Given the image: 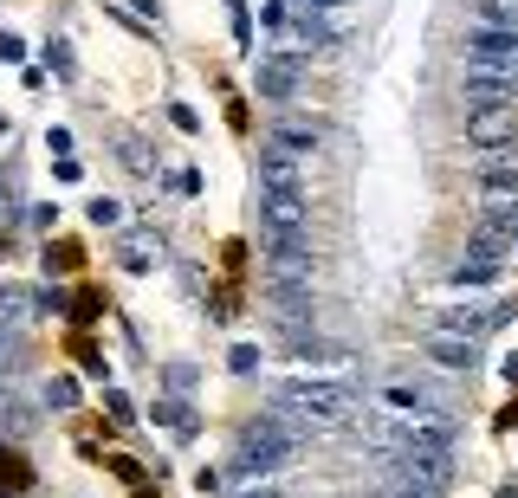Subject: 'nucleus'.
<instances>
[{"label": "nucleus", "mask_w": 518, "mask_h": 498, "mask_svg": "<svg viewBox=\"0 0 518 498\" xmlns=\"http://www.w3.org/2000/svg\"><path fill=\"white\" fill-rule=\"evenodd\" d=\"M0 498H20V486H0Z\"/></svg>", "instance_id": "obj_36"}, {"label": "nucleus", "mask_w": 518, "mask_h": 498, "mask_svg": "<svg viewBox=\"0 0 518 498\" xmlns=\"http://www.w3.org/2000/svg\"><path fill=\"white\" fill-rule=\"evenodd\" d=\"M91 220H98V227H111V220H117V201L98 195V201H91Z\"/></svg>", "instance_id": "obj_32"}, {"label": "nucleus", "mask_w": 518, "mask_h": 498, "mask_svg": "<svg viewBox=\"0 0 518 498\" xmlns=\"http://www.w3.org/2000/svg\"><path fill=\"white\" fill-rule=\"evenodd\" d=\"M26 59V39L20 33H0V65H20Z\"/></svg>", "instance_id": "obj_26"}, {"label": "nucleus", "mask_w": 518, "mask_h": 498, "mask_svg": "<svg viewBox=\"0 0 518 498\" xmlns=\"http://www.w3.org/2000/svg\"><path fill=\"white\" fill-rule=\"evenodd\" d=\"M467 143L480 149V156H493V149H518V110L512 104L467 110Z\"/></svg>", "instance_id": "obj_5"}, {"label": "nucleus", "mask_w": 518, "mask_h": 498, "mask_svg": "<svg viewBox=\"0 0 518 498\" xmlns=\"http://www.w3.org/2000/svg\"><path fill=\"white\" fill-rule=\"evenodd\" d=\"M499 279V259H460V272H454V285H493Z\"/></svg>", "instance_id": "obj_19"}, {"label": "nucleus", "mask_w": 518, "mask_h": 498, "mask_svg": "<svg viewBox=\"0 0 518 498\" xmlns=\"http://www.w3.org/2000/svg\"><path fill=\"white\" fill-rule=\"evenodd\" d=\"M266 279L272 292H311V246L298 240H266Z\"/></svg>", "instance_id": "obj_3"}, {"label": "nucleus", "mask_w": 518, "mask_h": 498, "mask_svg": "<svg viewBox=\"0 0 518 498\" xmlns=\"http://www.w3.org/2000/svg\"><path fill=\"white\" fill-rule=\"evenodd\" d=\"M234 39H240V46H253V20H247V0H234Z\"/></svg>", "instance_id": "obj_29"}, {"label": "nucleus", "mask_w": 518, "mask_h": 498, "mask_svg": "<svg viewBox=\"0 0 518 498\" xmlns=\"http://www.w3.org/2000/svg\"><path fill=\"white\" fill-rule=\"evenodd\" d=\"M72 298H78V304H72V317H78V324H91V317L104 311V298H98V292H72Z\"/></svg>", "instance_id": "obj_25"}, {"label": "nucleus", "mask_w": 518, "mask_h": 498, "mask_svg": "<svg viewBox=\"0 0 518 498\" xmlns=\"http://www.w3.org/2000/svg\"><path fill=\"white\" fill-rule=\"evenodd\" d=\"M305 220H311L305 195H266V188H259V227H266V240H298Z\"/></svg>", "instance_id": "obj_8"}, {"label": "nucleus", "mask_w": 518, "mask_h": 498, "mask_svg": "<svg viewBox=\"0 0 518 498\" xmlns=\"http://www.w3.org/2000/svg\"><path fill=\"white\" fill-rule=\"evenodd\" d=\"M26 427H33V408H26V401L13 395V389H0V434H7V440H20Z\"/></svg>", "instance_id": "obj_18"}, {"label": "nucleus", "mask_w": 518, "mask_h": 498, "mask_svg": "<svg viewBox=\"0 0 518 498\" xmlns=\"http://www.w3.org/2000/svg\"><path fill=\"white\" fill-rule=\"evenodd\" d=\"M156 259H162L156 233H124V240H117V266H124V272H149Z\"/></svg>", "instance_id": "obj_13"}, {"label": "nucleus", "mask_w": 518, "mask_h": 498, "mask_svg": "<svg viewBox=\"0 0 518 498\" xmlns=\"http://www.w3.org/2000/svg\"><path fill=\"white\" fill-rule=\"evenodd\" d=\"M227 363H234V376H253V369H259V350H253V343H240Z\"/></svg>", "instance_id": "obj_27"}, {"label": "nucleus", "mask_w": 518, "mask_h": 498, "mask_svg": "<svg viewBox=\"0 0 518 498\" xmlns=\"http://www.w3.org/2000/svg\"><path fill=\"white\" fill-rule=\"evenodd\" d=\"M421 350H428L441 369H473V363H480V337H467V330H447V324H434Z\"/></svg>", "instance_id": "obj_11"}, {"label": "nucleus", "mask_w": 518, "mask_h": 498, "mask_svg": "<svg viewBox=\"0 0 518 498\" xmlns=\"http://www.w3.org/2000/svg\"><path fill=\"white\" fill-rule=\"evenodd\" d=\"M169 117H175V130H188V136L201 130V117H195V110H188V104H169Z\"/></svg>", "instance_id": "obj_31"}, {"label": "nucleus", "mask_w": 518, "mask_h": 498, "mask_svg": "<svg viewBox=\"0 0 518 498\" xmlns=\"http://www.w3.org/2000/svg\"><path fill=\"white\" fill-rule=\"evenodd\" d=\"M292 440H285L279 434V421H272V414H259V421H247V427H240V447H234V473H272V466H285V460H292Z\"/></svg>", "instance_id": "obj_2"}, {"label": "nucleus", "mask_w": 518, "mask_h": 498, "mask_svg": "<svg viewBox=\"0 0 518 498\" xmlns=\"http://www.w3.org/2000/svg\"><path fill=\"white\" fill-rule=\"evenodd\" d=\"M259 188H266V195H305L298 149H285V143H266V149H259Z\"/></svg>", "instance_id": "obj_9"}, {"label": "nucleus", "mask_w": 518, "mask_h": 498, "mask_svg": "<svg viewBox=\"0 0 518 498\" xmlns=\"http://www.w3.org/2000/svg\"><path fill=\"white\" fill-rule=\"evenodd\" d=\"M506 382H518V356H506Z\"/></svg>", "instance_id": "obj_33"}, {"label": "nucleus", "mask_w": 518, "mask_h": 498, "mask_svg": "<svg viewBox=\"0 0 518 498\" xmlns=\"http://www.w3.org/2000/svg\"><path fill=\"white\" fill-rule=\"evenodd\" d=\"M26 317V292H13V285H0V337H13Z\"/></svg>", "instance_id": "obj_20"}, {"label": "nucleus", "mask_w": 518, "mask_h": 498, "mask_svg": "<svg viewBox=\"0 0 518 498\" xmlns=\"http://www.w3.org/2000/svg\"><path fill=\"white\" fill-rule=\"evenodd\" d=\"M240 498H279V492H266V486H253V492H240Z\"/></svg>", "instance_id": "obj_35"}, {"label": "nucleus", "mask_w": 518, "mask_h": 498, "mask_svg": "<svg viewBox=\"0 0 518 498\" xmlns=\"http://www.w3.org/2000/svg\"><path fill=\"white\" fill-rule=\"evenodd\" d=\"M46 401H52V408H78V376H52Z\"/></svg>", "instance_id": "obj_23"}, {"label": "nucleus", "mask_w": 518, "mask_h": 498, "mask_svg": "<svg viewBox=\"0 0 518 498\" xmlns=\"http://www.w3.org/2000/svg\"><path fill=\"white\" fill-rule=\"evenodd\" d=\"M467 98H473V110H486V104H518V72L467 65Z\"/></svg>", "instance_id": "obj_12"}, {"label": "nucleus", "mask_w": 518, "mask_h": 498, "mask_svg": "<svg viewBox=\"0 0 518 498\" xmlns=\"http://www.w3.org/2000/svg\"><path fill=\"white\" fill-rule=\"evenodd\" d=\"M318 136H324V123H318V117H298V110L272 123V143H285V149H311Z\"/></svg>", "instance_id": "obj_15"}, {"label": "nucleus", "mask_w": 518, "mask_h": 498, "mask_svg": "<svg viewBox=\"0 0 518 498\" xmlns=\"http://www.w3.org/2000/svg\"><path fill=\"white\" fill-rule=\"evenodd\" d=\"M78 363H85L91 376H111V369H104V350H91V343H78Z\"/></svg>", "instance_id": "obj_30"}, {"label": "nucleus", "mask_w": 518, "mask_h": 498, "mask_svg": "<svg viewBox=\"0 0 518 498\" xmlns=\"http://www.w3.org/2000/svg\"><path fill=\"white\" fill-rule=\"evenodd\" d=\"M402 486H415V492H434V498H441L447 486H454V453L402 447Z\"/></svg>", "instance_id": "obj_7"}, {"label": "nucleus", "mask_w": 518, "mask_h": 498, "mask_svg": "<svg viewBox=\"0 0 518 498\" xmlns=\"http://www.w3.org/2000/svg\"><path fill=\"white\" fill-rule=\"evenodd\" d=\"M149 414H156V421L169 427V434H182V440L195 434V408H188L182 395H156V408H149Z\"/></svg>", "instance_id": "obj_17"}, {"label": "nucleus", "mask_w": 518, "mask_h": 498, "mask_svg": "<svg viewBox=\"0 0 518 498\" xmlns=\"http://www.w3.org/2000/svg\"><path fill=\"white\" fill-rule=\"evenodd\" d=\"M298 78H305L298 52H266V59H259V72H253V91H259V98H272V104H285V98L298 91Z\"/></svg>", "instance_id": "obj_10"}, {"label": "nucleus", "mask_w": 518, "mask_h": 498, "mask_svg": "<svg viewBox=\"0 0 518 498\" xmlns=\"http://www.w3.org/2000/svg\"><path fill=\"white\" fill-rule=\"evenodd\" d=\"M104 408H111V421H117V427H130V421H136V408H130V395H104Z\"/></svg>", "instance_id": "obj_28"}, {"label": "nucleus", "mask_w": 518, "mask_h": 498, "mask_svg": "<svg viewBox=\"0 0 518 498\" xmlns=\"http://www.w3.org/2000/svg\"><path fill=\"white\" fill-rule=\"evenodd\" d=\"M473 20H493V26H518V0H473Z\"/></svg>", "instance_id": "obj_21"}, {"label": "nucleus", "mask_w": 518, "mask_h": 498, "mask_svg": "<svg viewBox=\"0 0 518 498\" xmlns=\"http://www.w3.org/2000/svg\"><path fill=\"white\" fill-rule=\"evenodd\" d=\"M376 401H383L389 414H402V421H408V414H421V408H441L428 389H408V382H383V389H376Z\"/></svg>", "instance_id": "obj_14"}, {"label": "nucleus", "mask_w": 518, "mask_h": 498, "mask_svg": "<svg viewBox=\"0 0 518 498\" xmlns=\"http://www.w3.org/2000/svg\"><path fill=\"white\" fill-rule=\"evenodd\" d=\"M0 201H7V182H0Z\"/></svg>", "instance_id": "obj_37"}, {"label": "nucleus", "mask_w": 518, "mask_h": 498, "mask_svg": "<svg viewBox=\"0 0 518 498\" xmlns=\"http://www.w3.org/2000/svg\"><path fill=\"white\" fill-rule=\"evenodd\" d=\"M72 266H78V246H72V240L46 246V272H72Z\"/></svg>", "instance_id": "obj_24"}, {"label": "nucleus", "mask_w": 518, "mask_h": 498, "mask_svg": "<svg viewBox=\"0 0 518 498\" xmlns=\"http://www.w3.org/2000/svg\"><path fill=\"white\" fill-rule=\"evenodd\" d=\"M467 246H473V259H506L512 246H518V233H512V227H493V220H480Z\"/></svg>", "instance_id": "obj_16"}, {"label": "nucleus", "mask_w": 518, "mask_h": 498, "mask_svg": "<svg viewBox=\"0 0 518 498\" xmlns=\"http://www.w3.org/2000/svg\"><path fill=\"white\" fill-rule=\"evenodd\" d=\"M117 156H124L136 175H156V156H149V143H143V136H124V143H117Z\"/></svg>", "instance_id": "obj_22"}, {"label": "nucleus", "mask_w": 518, "mask_h": 498, "mask_svg": "<svg viewBox=\"0 0 518 498\" xmlns=\"http://www.w3.org/2000/svg\"><path fill=\"white\" fill-rule=\"evenodd\" d=\"M279 401L311 427V434L344 427L350 414H357V389H344V382H292V389H279Z\"/></svg>", "instance_id": "obj_1"}, {"label": "nucleus", "mask_w": 518, "mask_h": 498, "mask_svg": "<svg viewBox=\"0 0 518 498\" xmlns=\"http://www.w3.org/2000/svg\"><path fill=\"white\" fill-rule=\"evenodd\" d=\"M402 447H421V453H454V414L447 408H421V414H408L402 421Z\"/></svg>", "instance_id": "obj_6"}, {"label": "nucleus", "mask_w": 518, "mask_h": 498, "mask_svg": "<svg viewBox=\"0 0 518 498\" xmlns=\"http://www.w3.org/2000/svg\"><path fill=\"white\" fill-rule=\"evenodd\" d=\"M467 65H493V72H518V26L473 20V33H467Z\"/></svg>", "instance_id": "obj_4"}, {"label": "nucleus", "mask_w": 518, "mask_h": 498, "mask_svg": "<svg viewBox=\"0 0 518 498\" xmlns=\"http://www.w3.org/2000/svg\"><path fill=\"white\" fill-rule=\"evenodd\" d=\"M395 498H434V492H415V486H402V492H395Z\"/></svg>", "instance_id": "obj_34"}]
</instances>
